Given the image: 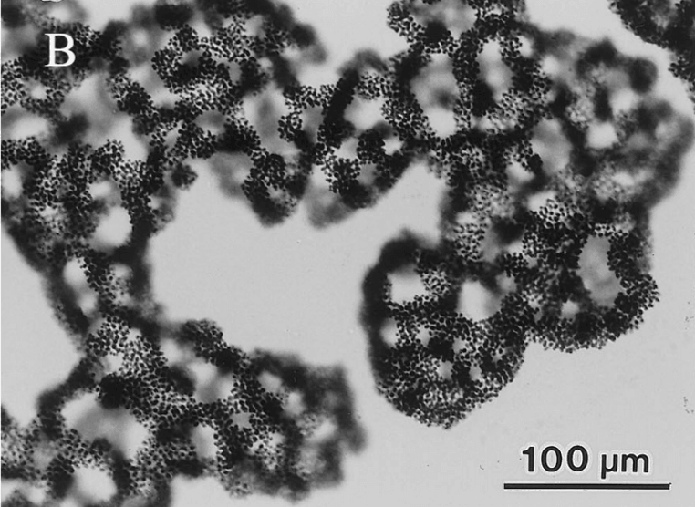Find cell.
Instances as JSON below:
<instances>
[{
  "mask_svg": "<svg viewBox=\"0 0 695 507\" xmlns=\"http://www.w3.org/2000/svg\"><path fill=\"white\" fill-rule=\"evenodd\" d=\"M168 45L183 55H190L203 49L204 37L201 36L191 26H186L173 34Z\"/></svg>",
  "mask_w": 695,
  "mask_h": 507,
  "instance_id": "9a60e30c",
  "label": "cell"
},
{
  "mask_svg": "<svg viewBox=\"0 0 695 507\" xmlns=\"http://www.w3.org/2000/svg\"><path fill=\"white\" fill-rule=\"evenodd\" d=\"M169 173L171 174V180L173 186L178 188L183 189L191 186L195 180L194 172H192V169L186 165L185 162H178Z\"/></svg>",
  "mask_w": 695,
  "mask_h": 507,
  "instance_id": "ac0fdd59",
  "label": "cell"
},
{
  "mask_svg": "<svg viewBox=\"0 0 695 507\" xmlns=\"http://www.w3.org/2000/svg\"><path fill=\"white\" fill-rule=\"evenodd\" d=\"M110 99L119 110L135 119L158 109L149 91L129 74L109 76L106 81Z\"/></svg>",
  "mask_w": 695,
  "mask_h": 507,
  "instance_id": "7a4b0ae2",
  "label": "cell"
},
{
  "mask_svg": "<svg viewBox=\"0 0 695 507\" xmlns=\"http://www.w3.org/2000/svg\"><path fill=\"white\" fill-rule=\"evenodd\" d=\"M250 172L275 192H282L295 173L291 160L284 155L261 148L249 159Z\"/></svg>",
  "mask_w": 695,
  "mask_h": 507,
  "instance_id": "277c9868",
  "label": "cell"
},
{
  "mask_svg": "<svg viewBox=\"0 0 695 507\" xmlns=\"http://www.w3.org/2000/svg\"><path fill=\"white\" fill-rule=\"evenodd\" d=\"M218 139L219 151L245 154L249 159L263 148L259 131L244 115L225 120Z\"/></svg>",
  "mask_w": 695,
  "mask_h": 507,
  "instance_id": "5b68a950",
  "label": "cell"
},
{
  "mask_svg": "<svg viewBox=\"0 0 695 507\" xmlns=\"http://www.w3.org/2000/svg\"><path fill=\"white\" fill-rule=\"evenodd\" d=\"M568 111L569 119L578 126L586 128L594 120L595 108L587 97L576 100L569 107Z\"/></svg>",
  "mask_w": 695,
  "mask_h": 507,
  "instance_id": "e0dca14e",
  "label": "cell"
},
{
  "mask_svg": "<svg viewBox=\"0 0 695 507\" xmlns=\"http://www.w3.org/2000/svg\"><path fill=\"white\" fill-rule=\"evenodd\" d=\"M306 124L303 114L287 111L280 117L276 125L278 138L285 143L294 146L304 131Z\"/></svg>",
  "mask_w": 695,
  "mask_h": 507,
  "instance_id": "5bb4252c",
  "label": "cell"
},
{
  "mask_svg": "<svg viewBox=\"0 0 695 507\" xmlns=\"http://www.w3.org/2000/svg\"><path fill=\"white\" fill-rule=\"evenodd\" d=\"M192 11L185 5H168L158 9L157 21L165 29L178 30L189 25Z\"/></svg>",
  "mask_w": 695,
  "mask_h": 507,
  "instance_id": "4fadbf2b",
  "label": "cell"
},
{
  "mask_svg": "<svg viewBox=\"0 0 695 507\" xmlns=\"http://www.w3.org/2000/svg\"><path fill=\"white\" fill-rule=\"evenodd\" d=\"M132 132L149 142L167 141L168 136L178 131L181 125L172 106L159 105L156 112L131 120Z\"/></svg>",
  "mask_w": 695,
  "mask_h": 507,
  "instance_id": "8992f818",
  "label": "cell"
},
{
  "mask_svg": "<svg viewBox=\"0 0 695 507\" xmlns=\"http://www.w3.org/2000/svg\"><path fill=\"white\" fill-rule=\"evenodd\" d=\"M31 82L18 57L3 66L2 68V109L6 110L21 104L32 93Z\"/></svg>",
  "mask_w": 695,
  "mask_h": 507,
  "instance_id": "52a82bcc",
  "label": "cell"
},
{
  "mask_svg": "<svg viewBox=\"0 0 695 507\" xmlns=\"http://www.w3.org/2000/svg\"><path fill=\"white\" fill-rule=\"evenodd\" d=\"M171 150L180 162L189 160H210L219 152L218 133L198 123L182 126L177 131V139L171 146Z\"/></svg>",
  "mask_w": 695,
  "mask_h": 507,
  "instance_id": "3957f363",
  "label": "cell"
},
{
  "mask_svg": "<svg viewBox=\"0 0 695 507\" xmlns=\"http://www.w3.org/2000/svg\"><path fill=\"white\" fill-rule=\"evenodd\" d=\"M124 145L118 140L108 141L91 155V165L96 178L112 177L113 172L125 159Z\"/></svg>",
  "mask_w": 695,
  "mask_h": 507,
  "instance_id": "30bf717a",
  "label": "cell"
},
{
  "mask_svg": "<svg viewBox=\"0 0 695 507\" xmlns=\"http://www.w3.org/2000/svg\"><path fill=\"white\" fill-rule=\"evenodd\" d=\"M285 106L288 111L304 114L305 111L320 108V89L300 83L288 87L282 91Z\"/></svg>",
  "mask_w": 695,
  "mask_h": 507,
  "instance_id": "8fae6325",
  "label": "cell"
},
{
  "mask_svg": "<svg viewBox=\"0 0 695 507\" xmlns=\"http://www.w3.org/2000/svg\"><path fill=\"white\" fill-rule=\"evenodd\" d=\"M245 25L241 19L229 22L210 36H204V47L217 60L232 66L247 60L253 57V35L247 32Z\"/></svg>",
  "mask_w": 695,
  "mask_h": 507,
  "instance_id": "6da1fadb",
  "label": "cell"
},
{
  "mask_svg": "<svg viewBox=\"0 0 695 507\" xmlns=\"http://www.w3.org/2000/svg\"><path fill=\"white\" fill-rule=\"evenodd\" d=\"M234 81L245 99L259 97L272 87L266 66L254 57L234 66Z\"/></svg>",
  "mask_w": 695,
  "mask_h": 507,
  "instance_id": "ba28073f",
  "label": "cell"
},
{
  "mask_svg": "<svg viewBox=\"0 0 695 507\" xmlns=\"http://www.w3.org/2000/svg\"><path fill=\"white\" fill-rule=\"evenodd\" d=\"M266 63L272 86L279 90L283 91L288 87L300 83L297 79V70L294 62L285 55L270 57Z\"/></svg>",
  "mask_w": 695,
  "mask_h": 507,
  "instance_id": "7c38bea8",
  "label": "cell"
},
{
  "mask_svg": "<svg viewBox=\"0 0 695 507\" xmlns=\"http://www.w3.org/2000/svg\"><path fill=\"white\" fill-rule=\"evenodd\" d=\"M288 47L301 52H307L316 47L314 30L304 24L296 23L287 32Z\"/></svg>",
  "mask_w": 695,
  "mask_h": 507,
  "instance_id": "2e32d148",
  "label": "cell"
},
{
  "mask_svg": "<svg viewBox=\"0 0 695 507\" xmlns=\"http://www.w3.org/2000/svg\"><path fill=\"white\" fill-rule=\"evenodd\" d=\"M3 169H10L17 164L26 163L41 167L50 160L47 150L36 138L3 142Z\"/></svg>",
  "mask_w": 695,
  "mask_h": 507,
  "instance_id": "9c48e42d",
  "label": "cell"
}]
</instances>
